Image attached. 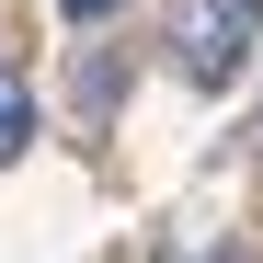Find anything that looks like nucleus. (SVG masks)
Instances as JSON below:
<instances>
[{"label": "nucleus", "mask_w": 263, "mask_h": 263, "mask_svg": "<svg viewBox=\"0 0 263 263\" xmlns=\"http://www.w3.org/2000/svg\"><path fill=\"white\" fill-rule=\"evenodd\" d=\"M252 149H263V115H252Z\"/></svg>", "instance_id": "obj_5"}, {"label": "nucleus", "mask_w": 263, "mask_h": 263, "mask_svg": "<svg viewBox=\"0 0 263 263\" xmlns=\"http://www.w3.org/2000/svg\"><path fill=\"white\" fill-rule=\"evenodd\" d=\"M263 46V0H172V58L195 92H229Z\"/></svg>", "instance_id": "obj_1"}, {"label": "nucleus", "mask_w": 263, "mask_h": 263, "mask_svg": "<svg viewBox=\"0 0 263 263\" xmlns=\"http://www.w3.org/2000/svg\"><path fill=\"white\" fill-rule=\"evenodd\" d=\"M183 263H229V252H183Z\"/></svg>", "instance_id": "obj_4"}, {"label": "nucleus", "mask_w": 263, "mask_h": 263, "mask_svg": "<svg viewBox=\"0 0 263 263\" xmlns=\"http://www.w3.org/2000/svg\"><path fill=\"white\" fill-rule=\"evenodd\" d=\"M58 12H69L80 34H92V23H115V12H126V0H58Z\"/></svg>", "instance_id": "obj_3"}, {"label": "nucleus", "mask_w": 263, "mask_h": 263, "mask_svg": "<svg viewBox=\"0 0 263 263\" xmlns=\"http://www.w3.org/2000/svg\"><path fill=\"white\" fill-rule=\"evenodd\" d=\"M23 138H34V92H23V69L0 58V172L23 160Z\"/></svg>", "instance_id": "obj_2"}]
</instances>
